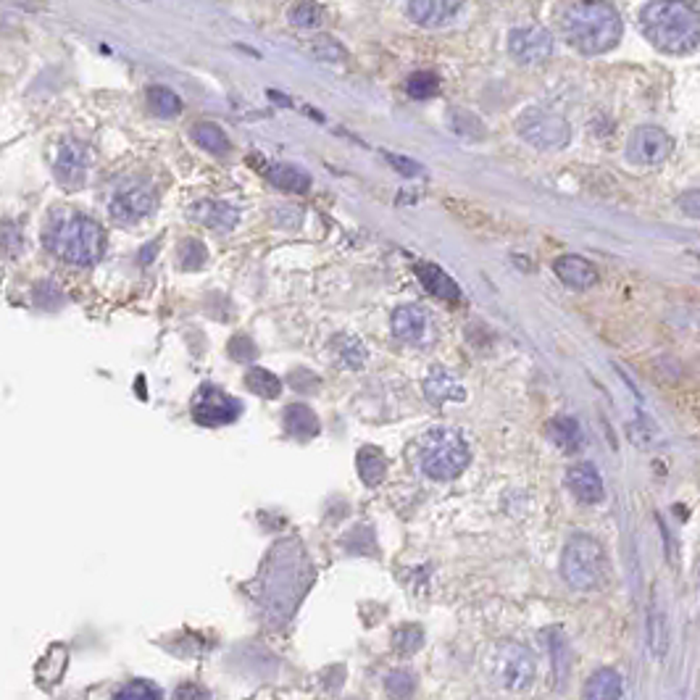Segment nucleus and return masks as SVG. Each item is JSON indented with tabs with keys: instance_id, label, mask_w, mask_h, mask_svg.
<instances>
[{
	"instance_id": "2f4dec72",
	"label": "nucleus",
	"mask_w": 700,
	"mask_h": 700,
	"mask_svg": "<svg viewBox=\"0 0 700 700\" xmlns=\"http://www.w3.org/2000/svg\"><path fill=\"white\" fill-rule=\"evenodd\" d=\"M648 643L653 656H664L666 648H669V640H666V622H664V614H658L656 606H650V619H648Z\"/></svg>"
},
{
	"instance_id": "1a4fd4ad",
	"label": "nucleus",
	"mask_w": 700,
	"mask_h": 700,
	"mask_svg": "<svg viewBox=\"0 0 700 700\" xmlns=\"http://www.w3.org/2000/svg\"><path fill=\"white\" fill-rule=\"evenodd\" d=\"M508 51L524 66L543 64V61H547L553 55V35L545 26L514 29L508 35Z\"/></svg>"
},
{
	"instance_id": "bb28decb",
	"label": "nucleus",
	"mask_w": 700,
	"mask_h": 700,
	"mask_svg": "<svg viewBox=\"0 0 700 700\" xmlns=\"http://www.w3.org/2000/svg\"><path fill=\"white\" fill-rule=\"evenodd\" d=\"M245 385H248V389L253 392V395H261V398H277L280 392H282V380L280 377H274L269 369H261V366H256V369H251L248 374H245Z\"/></svg>"
},
{
	"instance_id": "aec40b11",
	"label": "nucleus",
	"mask_w": 700,
	"mask_h": 700,
	"mask_svg": "<svg viewBox=\"0 0 700 700\" xmlns=\"http://www.w3.org/2000/svg\"><path fill=\"white\" fill-rule=\"evenodd\" d=\"M356 467H359V477H361V482L366 488H377V485H382L385 477H388V458H385V453H382L380 448H374V445H366V448L359 450Z\"/></svg>"
},
{
	"instance_id": "7c9ffc66",
	"label": "nucleus",
	"mask_w": 700,
	"mask_h": 700,
	"mask_svg": "<svg viewBox=\"0 0 700 700\" xmlns=\"http://www.w3.org/2000/svg\"><path fill=\"white\" fill-rule=\"evenodd\" d=\"M113 700H163V693L148 679H132L116 690Z\"/></svg>"
},
{
	"instance_id": "72a5a7b5",
	"label": "nucleus",
	"mask_w": 700,
	"mask_h": 700,
	"mask_svg": "<svg viewBox=\"0 0 700 700\" xmlns=\"http://www.w3.org/2000/svg\"><path fill=\"white\" fill-rule=\"evenodd\" d=\"M385 687H388V693L395 700H409L414 695L416 690V679L411 672H406V669H398V672H392L385 679Z\"/></svg>"
},
{
	"instance_id": "58836bf2",
	"label": "nucleus",
	"mask_w": 700,
	"mask_h": 700,
	"mask_svg": "<svg viewBox=\"0 0 700 700\" xmlns=\"http://www.w3.org/2000/svg\"><path fill=\"white\" fill-rule=\"evenodd\" d=\"M174 700H208V693L201 685L187 682V685H182L180 690L174 693Z\"/></svg>"
},
{
	"instance_id": "b1692460",
	"label": "nucleus",
	"mask_w": 700,
	"mask_h": 700,
	"mask_svg": "<svg viewBox=\"0 0 700 700\" xmlns=\"http://www.w3.org/2000/svg\"><path fill=\"white\" fill-rule=\"evenodd\" d=\"M266 177L269 182L277 187V190H285V192H306L311 187V177L295 166H287V163H274L266 169Z\"/></svg>"
},
{
	"instance_id": "4be33fe9",
	"label": "nucleus",
	"mask_w": 700,
	"mask_h": 700,
	"mask_svg": "<svg viewBox=\"0 0 700 700\" xmlns=\"http://www.w3.org/2000/svg\"><path fill=\"white\" fill-rule=\"evenodd\" d=\"M622 675L614 669H597L585 685V700H619L622 698Z\"/></svg>"
},
{
	"instance_id": "cd10ccee",
	"label": "nucleus",
	"mask_w": 700,
	"mask_h": 700,
	"mask_svg": "<svg viewBox=\"0 0 700 700\" xmlns=\"http://www.w3.org/2000/svg\"><path fill=\"white\" fill-rule=\"evenodd\" d=\"M192 137H195V143H198L201 148H206L208 153L224 156V153L230 151V140H227V134L219 130L216 124H211V122L198 124V127L192 130Z\"/></svg>"
},
{
	"instance_id": "6e6552de",
	"label": "nucleus",
	"mask_w": 700,
	"mask_h": 700,
	"mask_svg": "<svg viewBox=\"0 0 700 700\" xmlns=\"http://www.w3.org/2000/svg\"><path fill=\"white\" fill-rule=\"evenodd\" d=\"M672 153V137L661 127H640L629 134L626 158L637 166H658Z\"/></svg>"
},
{
	"instance_id": "2eb2a0df",
	"label": "nucleus",
	"mask_w": 700,
	"mask_h": 700,
	"mask_svg": "<svg viewBox=\"0 0 700 700\" xmlns=\"http://www.w3.org/2000/svg\"><path fill=\"white\" fill-rule=\"evenodd\" d=\"M392 332L403 342L421 345L424 340L429 338V316L419 306H400L398 311L392 313Z\"/></svg>"
},
{
	"instance_id": "39448f33",
	"label": "nucleus",
	"mask_w": 700,
	"mask_h": 700,
	"mask_svg": "<svg viewBox=\"0 0 700 700\" xmlns=\"http://www.w3.org/2000/svg\"><path fill=\"white\" fill-rule=\"evenodd\" d=\"M561 574L571 590H596L606 579V553L596 537L577 532L561 556Z\"/></svg>"
},
{
	"instance_id": "f3484780",
	"label": "nucleus",
	"mask_w": 700,
	"mask_h": 700,
	"mask_svg": "<svg viewBox=\"0 0 700 700\" xmlns=\"http://www.w3.org/2000/svg\"><path fill=\"white\" fill-rule=\"evenodd\" d=\"M424 392H427V398H429L435 406H442V403H448V400H464V398H467V389L458 382V377L450 374V371L442 369V366H435V369L427 374V380H424Z\"/></svg>"
},
{
	"instance_id": "dca6fc26",
	"label": "nucleus",
	"mask_w": 700,
	"mask_h": 700,
	"mask_svg": "<svg viewBox=\"0 0 700 700\" xmlns=\"http://www.w3.org/2000/svg\"><path fill=\"white\" fill-rule=\"evenodd\" d=\"M567 485L579 503L596 506L603 500V477L593 464H577L567 471Z\"/></svg>"
},
{
	"instance_id": "ddd939ff",
	"label": "nucleus",
	"mask_w": 700,
	"mask_h": 700,
	"mask_svg": "<svg viewBox=\"0 0 700 700\" xmlns=\"http://www.w3.org/2000/svg\"><path fill=\"white\" fill-rule=\"evenodd\" d=\"M187 216L201 224V227H208L213 232H230L234 230V224L240 222V211L224 201H198L192 203Z\"/></svg>"
},
{
	"instance_id": "6ab92c4d",
	"label": "nucleus",
	"mask_w": 700,
	"mask_h": 700,
	"mask_svg": "<svg viewBox=\"0 0 700 700\" xmlns=\"http://www.w3.org/2000/svg\"><path fill=\"white\" fill-rule=\"evenodd\" d=\"M416 274L421 280V285L427 287L435 298H440L445 303H458L461 301V287L456 285L440 266L435 263H419L416 266Z\"/></svg>"
},
{
	"instance_id": "7ed1b4c3",
	"label": "nucleus",
	"mask_w": 700,
	"mask_h": 700,
	"mask_svg": "<svg viewBox=\"0 0 700 700\" xmlns=\"http://www.w3.org/2000/svg\"><path fill=\"white\" fill-rule=\"evenodd\" d=\"M468 461H471V450L467 440L450 427H438L421 440V450H419L421 471L438 482H450L458 474H464Z\"/></svg>"
},
{
	"instance_id": "0eeeda50",
	"label": "nucleus",
	"mask_w": 700,
	"mask_h": 700,
	"mask_svg": "<svg viewBox=\"0 0 700 700\" xmlns=\"http://www.w3.org/2000/svg\"><path fill=\"white\" fill-rule=\"evenodd\" d=\"M240 414H242L240 400L213 385H203L192 400V419L201 427H224L237 421Z\"/></svg>"
},
{
	"instance_id": "4468645a",
	"label": "nucleus",
	"mask_w": 700,
	"mask_h": 700,
	"mask_svg": "<svg viewBox=\"0 0 700 700\" xmlns=\"http://www.w3.org/2000/svg\"><path fill=\"white\" fill-rule=\"evenodd\" d=\"M458 8H461V0H411L409 3L411 19L427 29L448 26L458 16Z\"/></svg>"
},
{
	"instance_id": "393cba45",
	"label": "nucleus",
	"mask_w": 700,
	"mask_h": 700,
	"mask_svg": "<svg viewBox=\"0 0 700 700\" xmlns=\"http://www.w3.org/2000/svg\"><path fill=\"white\" fill-rule=\"evenodd\" d=\"M332 350H335V356H338L340 366H348V369H361L366 359H369L366 345H363L359 338H353V335H340V338L332 342Z\"/></svg>"
},
{
	"instance_id": "5701e85b",
	"label": "nucleus",
	"mask_w": 700,
	"mask_h": 700,
	"mask_svg": "<svg viewBox=\"0 0 700 700\" xmlns=\"http://www.w3.org/2000/svg\"><path fill=\"white\" fill-rule=\"evenodd\" d=\"M547 435H550V440L556 442L564 453H577V450L582 448V442H585L579 421L571 419V416H558V419H553L550 427H547Z\"/></svg>"
},
{
	"instance_id": "9d476101",
	"label": "nucleus",
	"mask_w": 700,
	"mask_h": 700,
	"mask_svg": "<svg viewBox=\"0 0 700 700\" xmlns=\"http://www.w3.org/2000/svg\"><path fill=\"white\" fill-rule=\"evenodd\" d=\"M156 206V195L151 187L145 184H130V187H122L111 203H108V211L113 216V222L119 224H134L140 219H145L151 211Z\"/></svg>"
},
{
	"instance_id": "a19ab883",
	"label": "nucleus",
	"mask_w": 700,
	"mask_h": 700,
	"mask_svg": "<svg viewBox=\"0 0 700 700\" xmlns=\"http://www.w3.org/2000/svg\"><path fill=\"white\" fill-rule=\"evenodd\" d=\"M679 208L687 213V216H698V190H693V192H687V195H682L679 198Z\"/></svg>"
},
{
	"instance_id": "f257e3e1",
	"label": "nucleus",
	"mask_w": 700,
	"mask_h": 700,
	"mask_svg": "<svg viewBox=\"0 0 700 700\" xmlns=\"http://www.w3.org/2000/svg\"><path fill=\"white\" fill-rule=\"evenodd\" d=\"M561 29L577 51L608 53L622 40V16L606 0H577L561 14Z\"/></svg>"
},
{
	"instance_id": "4c0bfd02",
	"label": "nucleus",
	"mask_w": 700,
	"mask_h": 700,
	"mask_svg": "<svg viewBox=\"0 0 700 700\" xmlns=\"http://www.w3.org/2000/svg\"><path fill=\"white\" fill-rule=\"evenodd\" d=\"M230 353L237 361H253L256 359V345L245 335H240V338H232V342H230Z\"/></svg>"
},
{
	"instance_id": "f8f14e48",
	"label": "nucleus",
	"mask_w": 700,
	"mask_h": 700,
	"mask_svg": "<svg viewBox=\"0 0 700 700\" xmlns=\"http://www.w3.org/2000/svg\"><path fill=\"white\" fill-rule=\"evenodd\" d=\"M498 676L508 690H524L535 679L532 653L521 646H503L498 653Z\"/></svg>"
},
{
	"instance_id": "ea45409f",
	"label": "nucleus",
	"mask_w": 700,
	"mask_h": 700,
	"mask_svg": "<svg viewBox=\"0 0 700 700\" xmlns=\"http://www.w3.org/2000/svg\"><path fill=\"white\" fill-rule=\"evenodd\" d=\"M389 163H395V169L400 172V174H409V177H419L421 174V166L416 163V161H409V158H400V156H388Z\"/></svg>"
},
{
	"instance_id": "f03ea898",
	"label": "nucleus",
	"mask_w": 700,
	"mask_h": 700,
	"mask_svg": "<svg viewBox=\"0 0 700 700\" xmlns=\"http://www.w3.org/2000/svg\"><path fill=\"white\" fill-rule=\"evenodd\" d=\"M643 32L656 48L666 53H693L700 40L698 11L685 0H653L640 14Z\"/></svg>"
},
{
	"instance_id": "a211bd4d",
	"label": "nucleus",
	"mask_w": 700,
	"mask_h": 700,
	"mask_svg": "<svg viewBox=\"0 0 700 700\" xmlns=\"http://www.w3.org/2000/svg\"><path fill=\"white\" fill-rule=\"evenodd\" d=\"M553 271L556 277L564 282V285L574 287V290H587L597 282V271L596 266L582 256H561L553 263Z\"/></svg>"
},
{
	"instance_id": "a878e982",
	"label": "nucleus",
	"mask_w": 700,
	"mask_h": 700,
	"mask_svg": "<svg viewBox=\"0 0 700 700\" xmlns=\"http://www.w3.org/2000/svg\"><path fill=\"white\" fill-rule=\"evenodd\" d=\"M448 127L456 134L467 137V140H482L488 134L482 119L477 113H471V111H464V108H450L448 111Z\"/></svg>"
},
{
	"instance_id": "c9c22d12",
	"label": "nucleus",
	"mask_w": 700,
	"mask_h": 700,
	"mask_svg": "<svg viewBox=\"0 0 700 700\" xmlns=\"http://www.w3.org/2000/svg\"><path fill=\"white\" fill-rule=\"evenodd\" d=\"M395 650L398 653H403V656H411V653H416V650L421 648L424 646V632H421V626H416V624H411V626H400L398 632H395Z\"/></svg>"
},
{
	"instance_id": "c85d7f7f",
	"label": "nucleus",
	"mask_w": 700,
	"mask_h": 700,
	"mask_svg": "<svg viewBox=\"0 0 700 700\" xmlns=\"http://www.w3.org/2000/svg\"><path fill=\"white\" fill-rule=\"evenodd\" d=\"M148 105L156 116L172 119L182 111V101L177 93H172L169 87H151L148 90Z\"/></svg>"
},
{
	"instance_id": "412c9836",
	"label": "nucleus",
	"mask_w": 700,
	"mask_h": 700,
	"mask_svg": "<svg viewBox=\"0 0 700 700\" xmlns=\"http://www.w3.org/2000/svg\"><path fill=\"white\" fill-rule=\"evenodd\" d=\"M285 429L298 440H311L319 435V416L313 414L311 406L292 403L285 409Z\"/></svg>"
},
{
	"instance_id": "f704fd0d",
	"label": "nucleus",
	"mask_w": 700,
	"mask_h": 700,
	"mask_svg": "<svg viewBox=\"0 0 700 700\" xmlns=\"http://www.w3.org/2000/svg\"><path fill=\"white\" fill-rule=\"evenodd\" d=\"M206 263V245L201 240H184L180 245V266L184 271H195Z\"/></svg>"
},
{
	"instance_id": "423d86ee",
	"label": "nucleus",
	"mask_w": 700,
	"mask_h": 700,
	"mask_svg": "<svg viewBox=\"0 0 700 700\" xmlns=\"http://www.w3.org/2000/svg\"><path fill=\"white\" fill-rule=\"evenodd\" d=\"M519 134L540 151H561L571 140V130L564 116L543 108H527L517 122Z\"/></svg>"
},
{
	"instance_id": "9b49d317",
	"label": "nucleus",
	"mask_w": 700,
	"mask_h": 700,
	"mask_svg": "<svg viewBox=\"0 0 700 700\" xmlns=\"http://www.w3.org/2000/svg\"><path fill=\"white\" fill-rule=\"evenodd\" d=\"M90 161H93V153L84 143L66 140L55 158V177L66 190H79L87 180Z\"/></svg>"
},
{
	"instance_id": "20e7f679",
	"label": "nucleus",
	"mask_w": 700,
	"mask_h": 700,
	"mask_svg": "<svg viewBox=\"0 0 700 700\" xmlns=\"http://www.w3.org/2000/svg\"><path fill=\"white\" fill-rule=\"evenodd\" d=\"M53 251L58 259L74 266L98 263L105 251V234L98 222L90 216H69L53 232Z\"/></svg>"
},
{
	"instance_id": "473e14b6",
	"label": "nucleus",
	"mask_w": 700,
	"mask_h": 700,
	"mask_svg": "<svg viewBox=\"0 0 700 700\" xmlns=\"http://www.w3.org/2000/svg\"><path fill=\"white\" fill-rule=\"evenodd\" d=\"M406 90H409V95L416 98V101H424V98H432V95H438V90H440V79L435 77V74H429V72H416L409 77L406 82Z\"/></svg>"
},
{
	"instance_id": "e433bc0d",
	"label": "nucleus",
	"mask_w": 700,
	"mask_h": 700,
	"mask_svg": "<svg viewBox=\"0 0 700 700\" xmlns=\"http://www.w3.org/2000/svg\"><path fill=\"white\" fill-rule=\"evenodd\" d=\"M313 53H316L321 61H332V64H338V61L345 58V51L340 48L332 37H319V40L313 43Z\"/></svg>"
},
{
	"instance_id": "c756f323",
	"label": "nucleus",
	"mask_w": 700,
	"mask_h": 700,
	"mask_svg": "<svg viewBox=\"0 0 700 700\" xmlns=\"http://www.w3.org/2000/svg\"><path fill=\"white\" fill-rule=\"evenodd\" d=\"M290 22L292 26H301V29H313L324 22V8L313 0H301L290 8Z\"/></svg>"
}]
</instances>
